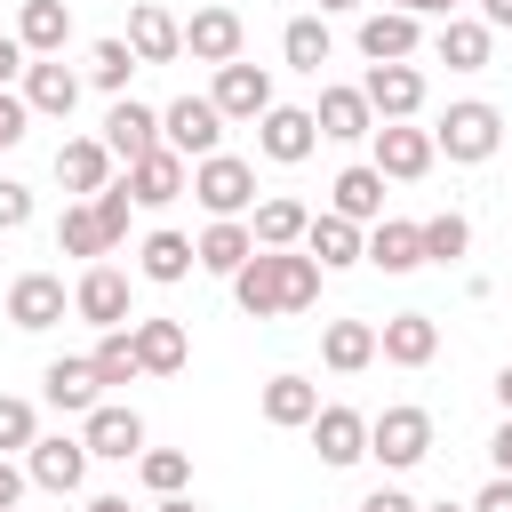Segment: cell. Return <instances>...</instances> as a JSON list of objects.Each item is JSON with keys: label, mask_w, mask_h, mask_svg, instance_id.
<instances>
[{"label": "cell", "mask_w": 512, "mask_h": 512, "mask_svg": "<svg viewBox=\"0 0 512 512\" xmlns=\"http://www.w3.org/2000/svg\"><path fill=\"white\" fill-rule=\"evenodd\" d=\"M360 512H416V496H408V488H376Z\"/></svg>", "instance_id": "f907efd6"}, {"label": "cell", "mask_w": 512, "mask_h": 512, "mask_svg": "<svg viewBox=\"0 0 512 512\" xmlns=\"http://www.w3.org/2000/svg\"><path fill=\"white\" fill-rule=\"evenodd\" d=\"M72 312L88 320V328H128L136 312H128V272L120 264H88L80 280H72Z\"/></svg>", "instance_id": "5bb4252c"}, {"label": "cell", "mask_w": 512, "mask_h": 512, "mask_svg": "<svg viewBox=\"0 0 512 512\" xmlns=\"http://www.w3.org/2000/svg\"><path fill=\"white\" fill-rule=\"evenodd\" d=\"M40 400H48L56 416H88V408L104 400V384H96L88 352H80V360H72V352H64V360H48V368H40Z\"/></svg>", "instance_id": "cb8c5ba5"}, {"label": "cell", "mask_w": 512, "mask_h": 512, "mask_svg": "<svg viewBox=\"0 0 512 512\" xmlns=\"http://www.w3.org/2000/svg\"><path fill=\"white\" fill-rule=\"evenodd\" d=\"M16 96H24L32 120H72V104H80V72H72L64 56H32L24 80H16Z\"/></svg>", "instance_id": "8fae6325"}, {"label": "cell", "mask_w": 512, "mask_h": 512, "mask_svg": "<svg viewBox=\"0 0 512 512\" xmlns=\"http://www.w3.org/2000/svg\"><path fill=\"white\" fill-rule=\"evenodd\" d=\"M432 128H408V120H376V136H368V168L384 176V184H416V176H432Z\"/></svg>", "instance_id": "8992f818"}, {"label": "cell", "mask_w": 512, "mask_h": 512, "mask_svg": "<svg viewBox=\"0 0 512 512\" xmlns=\"http://www.w3.org/2000/svg\"><path fill=\"white\" fill-rule=\"evenodd\" d=\"M304 224H312V208L288 200V192H264V200L248 208V240H256V248H304Z\"/></svg>", "instance_id": "f546056e"}, {"label": "cell", "mask_w": 512, "mask_h": 512, "mask_svg": "<svg viewBox=\"0 0 512 512\" xmlns=\"http://www.w3.org/2000/svg\"><path fill=\"white\" fill-rule=\"evenodd\" d=\"M368 456H376L384 472H416V464L432 456V416H424L416 400H400V408L368 416Z\"/></svg>", "instance_id": "277c9868"}, {"label": "cell", "mask_w": 512, "mask_h": 512, "mask_svg": "<svg viewBox=\"0 0 512 512\" xmlns=\"http://www.w3.org/2000/svg\"><path fill=\"white\" fill-rule=\"evenodd\" d=\"M240 48H248V24H240V8H192L184 16V56L192 64H240Z\"/></svg>", "instance_id": "30bf717a"}, {"label": "cell", "mask_w": 512, "mask_h": 512, "mask_svg": "<svg viewBox=\"0 0 512 512\" xmlns=\"http://www.w3.org/2000/svg\"><path fill=\"white\" fill-rule=\"evenodd\" d=\"M472 512H512V480H504V472H496V480H488V488H480V496H472Z\"/></svg>", "instance_id": "681fc988"}, {"label": "cell", "mask_w": 512, "mask_h": 512, "mask_svg": "<svg viewBox=\"0 0 512 512\" xmlns=\"http://www.w3.org/2000/svg\"><path fill=\"white\" fill-rule=\"evenodd\" d=\"M88 448H80V432H40L32 448H24V480L32 488H48V496H72L80 480H88Z\"/></svg>", "instance_id": "52a82bcc"}, {"label": "cell", "mask_w": 512, "mask_h": 512, "mask_svg": "<svg viewBox=\"0 0 512 512\" xmlns=\"http://www.w3.org/2000/svg\"><path fill=\"white\" fill-rule=\"evenodd\" d=\"M208 104L224 112V128H232V120H248V128H256V120H264L280 96H272V72L240 56V64H216V88H208Z\"/></svg>", "instance_id": "ba28073f"}, {"label": "cell", "mask_w": 512, "mask_h": 512, "mask_svg": "<svg viewBox=\"0 0 512 512\" xmlns=\"http://www.w3.org/2000/svg\"><path fill=\"white\" fill-rule=\"evenodd\" d=\"M328 216H344V224H384V176L368 168V160H352L336 184H328Z\"/></svg>", "instance_id": "d4e9b609"}, {"label": "cell", "mask_w": 512, "mask_h": 512, "mask_svg": "<svg viewBox=\"0 0 512 512\" xmlns=\"http://www.w3.org/2000/svg\"><path fill=\"white\" fill-rule=\"evenodd\" d=\"M152 512H200V504H192V496H160Z\"/></svg>", "instance_id": "11a10c76"}, {"label": "cell", "mask_w": 512, "mask_h": 512, "mask_svg": "<svg viewBox=\"0 0 512 512\" xmlns=\"http://www.w3.org/2000/svg\"><path fill=\"white\" fill-rule=\"evenodd\" d=\"M24 224H32V184L0 176V232H24Z\"/></svg>", "instance_id": "ee69618b"}, {"label": "cell", "mask_w": 512, "mask_h": 512, "mask_svg": "<svg viewBox=\"0 0 512 512\" xmlns=\"http://www.w3.org/2000/svg\"><path fill=\"white\" fill-rule=\"evenodd\" d=\"M88 512H128V496H88Z\"/></svg>", "instance_id": "9f6ffc18"}, {"label": "cell", "mask_w": 512, "mask_h": 512, "mask_svg": "<svg viewBox=\"0 0 512 512\" xmlns=\"http://www.w3.org/2000/svg\"><path fill=\"white\" fill-rule=\"evenodd\" d=\"M32 440H40V416H32V400L0 392V456H24Z\"/></svg>", "instance_id": "b9f144b4"}, {"label": "cell", "mask_w": 512, "mask_h": 512, "mask_svg": "<svg viewBox=\"0 0 512 512\" xmlns=\"http://www.w3.org/2000/svg\"><path fill=\"white\" fill-rule=\"evenodd\" d=\"M56 248H64V256H88V264L112 256V240H104V224H96L88 200H64V216H56Z\"/></svg>", "instance_id": "8d00e7d4"}, {"label": "cell", "mask_w": 512, "mask_h": 512, "mask_svg": "<svg viewBox=\"0 0 512 512\" xmlns=\"http://www.w3.org/2000/svg\"><path fill=\"white\" fill-rule=\"evenodd\" d=\"M72 312V296H64V280L56 272H24L16 288H8V320L24 328V336H40V328H56Z\"/></svg>", "instance_id": "603a6c76"}, {"label": "cell", "mask_w": 512, "mask_h": 512, "mask_svg": "<svg viewBox=\"0 0 512 512\" xmlns=\"http://www.w3.org/2000/svg\"><path fill=\"white\" fill-rule=\"evenodd\" d=\"M360 240H368V232L344 224V216H328V208L304 224V256H312L320 272H352V264H360Z\"/></svg>", "instance_id": "d6a6232c"}, {"label": "cell", "mask_w": 512, "mask_h": 512, "mask_svg": "<svg viewBox=\"0 0 512 512\" xmlns=\"http://www.w3.org/2000/svg\"><path fill=\"white\" fill-rule=\"evenodd\" d=\"M24 64H32V56H24V40H16V32H0V88H16V80H24Z\"/></svg>", "instance_id": "bcb514c9"}, {"label": "cell", "mask_w": 512, "mask_h": 512, "mask_svg": "<svg viewBox=\"0 0 512 512\" xmlns=\"http://www.w3.org/2000/svg\"><path fill=\"white\" fill-rule=\"evenodd\" d=\"M136 72H144V64L128 56V40H120V32H104V40L88 48V80H96L104 96H128V80H136Z\"/></svg>", "instance_id": "74e56055"}, {"label": "cell", "mask_w": 512, "mask_h": 512, "mask_svg": "<svg viewBox=\"0 0 512 512\" xmlns=\"http://www.w3.org/2000/svg\"><path fill=\"white\" fill-rule=\"evenodd\" d=\"M128 344H136V368H144V376H176V368L192 360L184 320H128Z\"/></svg>", "instance_id": "4316f807"}, {"label": "cell", "mask_w": 512, "mask_h": 512, "mask_svg": "<svg viewBox=\"0 0 512 512\" xmlns=\"http://www.w3.org/2000/svg\"><path fill=\"white\" fill-rule=\"evenodd\" d=\"M120 184H128V200H136V208H168V200H184V192H192V168L160 144V152H144Z\"/></svg>", "instance_id": "7402d4cb"}, {"label": "cell", "mask_w": 512, "mask_h": 512, "mask_svg": "<svg viewBox=\"0 0 512 512\" xmlns=\"http://www.w3.org/2000/svg\"><path fill=\"white\" fill-rule=\"evenodd\" d=\"M360 96H368L376 120H416L424 112V72L416 64H368L360 72Z\"/></svg>", "instance_id": "e0dca14e"}, {"label": "cell", "mask_w": 512, "mask_h": 512, "mask_svg": "<svg viewBox=\"0 0 512 512\" xmlns=\"http://www.w3.org/2000/svg\"><path fill=\"white\" fill-rule=\"evenodd\" d=\"M160 144L192 168V160L224 152V112H216L208 96H176V104H160Z\"/></svg>", "instance_id": "5b68a950"}, {"label": "cell", "mask_w": 512, "mask_h": 512, "mask_svg": "<svg viewBox=\"0 0 512 512\" xmlns=\"http://www.w3.org/2000/svg\"><path fill=\"white\" fill-rule=\"evenodd\" d=\"M256 408H264V424H272V432H304V424L320 416V384L288 368V376H272V384L256 392Z\"/></svg>", "instance_id": "83f0119b"}, {"label": "cell", "mask_w": 512, "mask_h": 512, "mask_svg": "<svg viewBox=\"0 0 512 512\" xmlns=\"http://www.w3.org/2000/svg\"><path fill=\"white\" fill-rule=\"evenodd\" d=\"M280 64L320 80V64H328V16H288V32H280Z\"/></svg>", "instance_id": "d590c367"}, {"label": "cell", "mask_w": 512, "mask_h": 512, "mask_svg": "<svg viewBox=\"0 0 512 512\" xmlns=\"http://www.w3.org/2000/svg\"><path fill=\"white\" fill-rule=\"evenodd\" d=\"M384 8H400V16H416V24H424V16H440V24H448L464 0H384Z\"/></svg>", "instance_id": "c3c4849f"}, {"label": "cell", "mask_w": 512, "mask_h": 512, "mask_svg": "<svg viewBox=\"0 0 512 512\" xmlns=\"http://www.w3.org/2000/svg\"><path fill=\"white\" fill-rule=\"evenodd\" d=\"M120 40H128V56H136V64H176V56H184V16H168L160 0H136Z\"/></svg>", "instance_id": "9a60e30c"}, {"label": "cell", "mask_w": 512, "mask_h": 512, "mask_svg": "<svg viewBox=\"0 0 512 512\" xmlns=\"http://www.w3.org/2000/svg\"><path fill=\"white\" fill-rule=\"evenodd\" d=\"M480 24H488V32H504V24H512V0H480Z\"/></svg>", "instance_id": "f5cc1de1"}, {"label": "cell", "mask_w": 512, "mask_h": 512, "mask_svg": "<svg viewBox=\"0 0 512 512\" xmlns=\"http://www.w3.org/2000/svg\"><path fill=\"white\" fill-rule=\"evenodd\" d=\"M104 152H112L120 168H136L144 152H160V112L136 104V96H112V112H104Z\"/></svg>", "instance_id": "ac0fdd59"}, {"label": "cell", "mask_w": 512, "mask_h": 512, "mask_svg": "<svg viewBox=\"0 0 512 512\" xmlns=\"http://www.w3.org/2000/svg\"><path fill=\"white\" fill-rule=\"evenodd\" d=\"M416 512H472V504H416Z\"/></svg>", "instance_id": "680465c9"}, {"label": "cell", "mask_w": 512, "mask_h": 512, "mask_svg": "<svg viewBox=\"0 0 512 512\" xmlns=\"http://www.w3.org/2000/svg\"><path fill=\"white\" fill-rule=\"evenodd\" d=\"M496 408H504V416H512V360H504V368H496Z\"/></svg>", "instance_id": "db71d44e"}, {"label": "cell", "mask_w": 512, "mask_h": 512, "mask_svg": "<svg viewBox=\"0 0 512 512\" xmlns=\"http://www.w3.org/2000/svg\"><path fill=\"white\" fill-rule=\"evenodd\" d=\"M56 184H64L72 200H96V192L112 184V152H104V136H64V144H56Z\"/></svg>", "instance_id": "44dd1931"}, {"label": "cell", "mask_w": 512, "mask_h": 512, "mask_svg": "<svg viewBox=\"0 0 512 512\" xmlns=\"http://www.w3.org/2000/svg\"><path fill=\"white\" fill-rule=\"evenodd\" d=\"M88 368H96V384H104V392H120V384H136V376H144V368H136L128 328H104V336H96V352H88Z\"/></svg>", "instance_id": "f35d334b"}, {"label": "cell", "mask_w": 512, "mask_h": 512, "mask_svg": "<svg viewBox=\"0 0 512 512\" xmlns=\"http://www.w3.org/2000/svg\"><path fill=\"white\" fill-rule=\"evenodd\" d=\"M344 8H360V0H320V16H344Z\"/></svg>", "instance_id": "6f0895ef"}, {"label": "cell", "mask_w": 512, "mask_h": 512, "mask_svg": "<svg viewBox=\"0 0 512 512\" xmlns=\"http://www.w3.org/2000/svg\"><path fill=\"white\" fill-rule=\"evenodd\" d=\"M136 480H144L152 496H184V480H192V456H184V448H144V456H136Z\"/></svg>", "instance_id": "60d3db41"}, {"label": "cell", "mask_w": 512, "mask_h": 512, "mask_svg": "<svg viewBox=\"0 0 512 512\" xmlns=\"http://www.w3.org/2000/svg\"><path fill=\"white\" fill-rule=\"evenodd\" d=\"M304 432H312V448H320V464H328V472H352V464L368 456V416H360V408H344V400H320V416H312Z\"/></svg>", "instance_id": "7c38bea8"}, {"label": "cell", "mask_w": 512, "mask_h": 512, "mask_svg": "<svg viewBox=\"0 0 512 512\" xmlns=\"http://www.w3.org/2000/svg\"><path fill=\"white\" fill-rule=\"evenodd\" d=\"M24 488H32V480H24V464H8V456H0V512H16V504H24Z\"/></svg>", "instance_id": "7dc6e473"}, {"label": "cell", "mask_w": 512, "mask_h": 512, "mask_svg": "<svg viewBox=\"0 0 512 512\" xmlns=\"http://www.w3.org/2000/svg\"><path fill=\"white\" fill-rule=\"evenodd\" d=\"M16 40H24V56H64V40H72V0H24Z\"/></svg>", "instance_id": "836d02e7"}, {"label": "cell", "mask_w": 512, "mask_h": 512, "mask_svg": "<svg viewBox=\"0 0 512 512\" xmlns=\"http://www.w3.org/2000/svg\"><path fill=\"white\" fill-rule=\"evenodd\" d=\"M416 232H424V264H456V256H472V224H464L456 208H440V216H424Z\"/></svg>", "instance_id": "ab89813d"}, {"label": "cell", "mask_w": 512, "mask_h": 512, "mask_svg": "<svg viewBox=\"0 0 512 512\" xmlns=\"http://www.w3.org/2000/svg\"><path fill=\"white\" fill-rule=\"evenodd\" d=\"M80 448L104 456V464H128V456H144V416H136L128 400H96V408L80 416Z\"/></svg>", "instance_id": "9c48e42d"}, {"label": "cell", "mask_w": 512, "mask_h": 512, "mask_svg": "<svg viewBox=\"0 0 512 512\" xmlns=\"http://www.w3.org/2000/svg\"><path fill=\"white\" fill-rule=\"evenodd\" d=\"M256 152H264V160H280V168H296V160H312V152H320V128H312V104H272V112L256 120Z\"/></svg>", "instance_id": "4fadbf2b"}, {"label": "cell", "mask_w": 512, "mask_h": 512, "mask_svg": "<svg viewBox=\"0 0 512 512\" xmlns=\"http://www.w3.org/2000/svg\"><path fill=\"white\" fill-rule=\"evenodd\" d=\"M312 128H320L328 144H360V136H376V112H368L360 80H336V88H320V104H312Z\"/></svg>", "instance_id": "ffe728a7"}, {"label": "cell", "mask_w": 512, "mask_h": 512, "mask_svg": "<svg viewBox=\"0 0 512 512\" xmlns=\"http://www.w3.org/2000/svg\"><path fill=\"white\" fill-rule=\"evenodd\" d=\"M432 56H440L448 72H488V56H496V32H488L480 16H448V24L432 32Z\"/></svg>", "instance_id": "f1b7e54d"}, {"label": "cell", "mask_w": 512, "mask_h": 512, "mask_svg": "<svg viewBox=\"0 0 512 512\" xmlns=\"http://www.w3.org/2000/svg\"><path fill=\"white\" fill-rule=\"evenodd\" d=\"M352 40H360V56H368V64H416L424 24H416V16H400V8H368Z\"/></svg>", "instance_id": "2e32d148"}, {"label": "cell", "mask_w": 512, "mask_h": 512, "mask_svg": "<svg viewBox=\"0 0 512 512\" xmlns=\"http://www.w3.org/2000/svg\"><path fill=\"white\" fill-rule=\"evenodd\" d=\"M320 264L304 248H256L240 272H232V304L248 320H288V312H312L320 304Z\"/></svg>", "instance_id": "6da1fadb"}, {"label": "cell", "mask_w": 512, "mask_h": 512, "mask_svg": "<svg viewBox=\"0 0 512 512\" xmlns=\"http://www.w3.org/2000/svg\"><path fill=\"white\" fill-rule=\"evenodd\" d=\"M320 360H328L336 376H360V368L376 360V320H328V328H320Z\"/></svg>", "instance_id": "e575fe53"}, {"label": "cell", "mask_w": 512, "mask_h": 512, "mask_svg": "<svg viewBox=\"0 0 512 512\" xmlns=\"http://www.w3.org/2000/svg\"><path fill=\"white\" fill-rule=\"evenodd\" d=\"M248 256H256V240H248V216H216V224L192 240V264H200V272H216V280H232Z\"/></svg>", "instance_id": "4dcf8cb0"}, {"label": "cell", "mask_w": 512, "mask_h": 512, "mask_svg": "<svg viewBox=\"0 0 512 512\" xmlns=\"http://www.w3.org/2000/svg\"><path fill=\"white\" fill-rule=\"evenodd\" d=\"M496 144H504V112H496V104H480V96L448 104V112H440V128H432V152H448L456 168L496 160Z\"/></svg>", "instance_id": "7a4b0ae2"}, {"label": "cell", "mask_w": 512, "mask_h": 512, "mask_svg": "<svg viewBox=\"0 0 512 512\" xmlns=\"http://www.w3.org/2000/svg\"><path fill=\"white\" fill-rule=\"evenodd\" d=\"M488 464H496V472H504V480H512V416H504V424H496V440H488Z\"/></svg>", "instance_id": "816d5d0a"}, {"label": "cell", "mask_w": 512, "mask_h": 512, "mask_svg": "<svg viewBox=\"0 0 512 512\" xmlns=\"http://www.w3.org/2000/svg\"><path fill=\"white\" fill-rule=\"evenodd\" d=\"M192 200L208 208V224H216V216H248V208H256V160H240V152L192 160Z\"/></svg>", "instance_id": "3957f363"}, {"label": "cell", "mask_w": 512, "mask_h": 512, "mask_svg": "<svg viewBox=\"0 0 512 512\" xmlns=\"http://www.w3.org/2000/svg\"><path fill=\"white\" fill-rule=\"evenodd\" d=\"M88 208H96V224H104V240L120 248V240H128V216H136V200H128V184L112 176V184H104V192H96Z\"/></svg>", "instance_id": "7bdbcfd3"}, {"label": "cell", "mask_w": 512, "mask_h": 512, "mask_svg": "<svg viewBox=\"0 0 512 512\" xmlns=\"http://www.w3.org/2000/svg\"><path fill=\"white\" fill-rule=\"evenodd\" d=\"M24 128H32L24 96H16V88H0V152H16V144H24Z\"/></svg>", "instance_id": "f6af8a7d"}, {"label": "cell", "mask_w": 512, "mask_h": 512, "mask_svg": "<svg viewBox=\"0 0 512 512\" xmlns=\"http://www.w3.org/2000/svg\"><path fill=\"white\" fill-rule=\"evenodd\" d=\"M360 264H376V272H416L424 264V232L408 224V216H384V224H368V240H360Z\"/></svg>", "instance_id": "484cf974"}, {"label": "cell", "mask_w": 512, "mask_h": 512, "mask_svg": "<svg viewBox=\"0 0 512 512\" xmlns=\"http://www.w3.org/2000/svg\"><path fill=\"white\" fill-rule=\"evenodd\" d=\"M192 272H200V264H192V240H184V232H168V224H160V232H144V240H136V280L176 288V280H192Z\"/></svg>", "instance_id": "1f68e13d"}, {"label": "cell", "mask_w": 512, "mask_h": 512, "mask_svg": "<svg viewBox=\"0 0 512 512\" xmlns=\"http://www.w3.org/2000/svg\"><path fill=\"white\" fill-rule=\"evenodd\" d=\"M376 360H392V368H432V360H440V320H432V312H392V320L376 328Z\"/></svg>", "instance_id": "d6986e66"}]
</instances>
